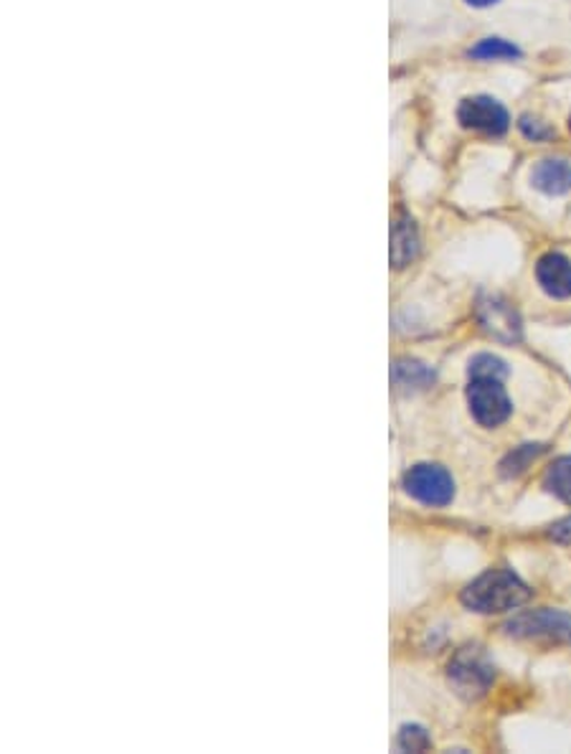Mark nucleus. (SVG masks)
Segmentation results:
<instances>
[{
  "mask_svg": "<svg viewBox=\"0 0 571 754\" xmlns=\"http://www.w3.org/2000/svg\"><path fill=\"white\" fill-rule=\"evenodd\" d=\"M529 597L531 589L525 587V581L508 569L485 571L462 589V605L480 615L515 610Z\"/></svg>",
  "mask_w": 571,
  "mask_h": 754,
  "instance_id": "1",
  "label": "nucleus"
},
{
  "mask_svg": "<svg viewBox=\"0 0 571 754\" xmlns=\"http://www.w3.org/2000/svg\"><path fill=\"white\" fill-rule=\"evenodd\" d=\"M447 678L452 688H455L462 698H470V702H473V698L485 696L488 688L493 686L495 668L480 648H462L457 650V656L450 660Z\"/></svg>",
  "mask_w": 571,
  "mask_h": 754,
  "instance_id": "2",
  "label": "nucleus"
},
{
  "mask_svg": "<svg viewBox=\"0 0 571 754\" xmlns=\"http://www.w3.org/2000/svg\"><path fill=\"white\" fill-rule=\"evenodd\" d=\"M505 635L511 638H523V640H554V643H567L571 645V615L564 610H549V607H541V610H523L519 615H513L511 620L503 625Z\"/></svg>",
  "mask_w": 571,
  "mask_h": 754,
  "instance_id": "3",
  "label": "nucleus"
},
{
  "mask_svg": "<svg viewBox=\"0 0 571 754\" xmlns=\"http://www.w3.org/2000/svg\"><path fill=\"white\" fill-rule=\"evenodd\" d=\"M406 493L424 506H447L455 498V480L444 468L430 466V462H420L404 476Z\"/></svg>",
  "mask_w": 571,
  "mask_h": 754,
  "instance_id": "4",
  "label": "nucleus"
},
{
  "mask_svg": "<svg viewBox=\"0 0 571 754\" xmlns=\"http://www.w3.org/2000/svg\"><path fill=\"white\" fill-rule=\"evenodd\" d=\"M470 414L478 424L498 427L511 417V399H508L501 379H470L467 386Z\"/></svg>",
  "mask_w": 571,
  "mask_h": 754,
  "instance_id": "5",
  "label": "nucleus"
},
{
  "mask_svg": "<svg viewBox=\"0 0 571 754\" xmlns=\"http://www.w3.org/2000/svg\"><path fill=\"white\" fill-rule=\"evenodd\" d=\"M478 323L491 339L501 343L521 341V315L515 307L503 297L485 295L478 300Z\"/></svg>",
  "mask_w": 571,
  "mask_h": 754,
  "instance_id": "6",
  "label": "nucleus"
},
{
  "mask_svg": "<svg viewBox=\"0 0 571 754\" xmlns=\"http://www.w3.org/2000/svg\"><path fill=\"white\" fill-rule=\"evenodd\" d=\"M457 120L462 127H467V130L488 135H503L508 130V125H511V117H508L505 107L498 102V99L485 95L462 99V105L457 107Z\"/></svg>",
  "mask_w": 571,
  "mask_h": 754,
  "instance_id": "7",
  "label": "nucleus"
},
{
  "mask_svg": "<svg viewBox=\"0 0 571 754\" xmlns=\"http://www.w3.org/2000/svg\"><path fill=\"white\" fill-rule=\"evenodd\" d=\"M536 280L543 293L557 300L571 297V262L559 252L543 254L536 265Z\"/></svg>",
  "mask_w": 571,
  "mask_h": 754,
  "instance_id": "8",
  "label": "nucleus"
},
{
  "mask_svg": "<svg viewBox=\"0 0 571 754\" xmlns=\"http://www.w3.org/2000/svg\"><path fill=\"white\" fill-rule=\"evenodd\" d=\"M531 184L547 196H564L571 190V166L559 158L541 160L531 170Z\"/></svg>",
  "mask_w": 571,
  "mask_h": 754,
  "instance_id": "9",
  "label": "nucleus"
},
{
  "mask_svg": "<svg viewBox=\"0 0 571 754\" xmlns=\"http://www.w3.org/2000/svg\"><path fill=\"white\" fill-rule=\"evenodd\" d=\"M416 252H420V234H416L412 216L402 212L392 224V265L398 270L406 267L416 257Z\"/></svg>",
  "mask_w": 571,
  "mask_h": 754,
  "instance_id": "10",
  "label": "nucleus"
},
{
  "mask_svg": "<svg viewBox=\"0 0 571 754\" xmlns=\"http://www.w3.org/2000/svg\"><path fill=\"white\" fill-rule=\"evenodd\" d=\"M392 381L398 392H424L434 384V371L422 361L402 359L392 366Z\"/></svg>",
  "mask_w": 571,
  "mask_h": 754,
  "instance_id": "11",
  "label": "nucleus"
},
{
  "mask_svg": "<svg viewBox=\"0 0 571 754\" xmlns=\"http://www.w3.org/2000/svg\"><path fill=\"white\" fill-rule=\"evenodd\" d=\"M543 488L557 496L561 503L571 506V456L554 460L543 476Z\"/></svg>",
  "mask_w": 571,
  "mask_h": 754,
  "instance_id": "12",
  "label": "nucleus"
},
{
  "mask_svg": "<svg viewBox=\"0 0 571 754\" xmlns=\"http://www.w3.org/2000/svg\"><path fill=\"white\" fill-rule=\"evenodd\" d=\"M470 57L483 59V61H498V59H519L521 49L513 47L505 39H483L478 47L470 49Z\"/></svg>",
  "mask_w": 571,
  "mask_h": 754,
  "instance_id": "13",
  "label": "nucleus"
},
{
  "mask_svg": "<svg viewBox=\"0 0 571 754\" xmlns=\"http://www.w3.org/2000/svg\"><path fill=\"white\" fill-rule=\"evenodd\" d=\"M467 376L470 379H501L503 381L508 376V366L501 359L493 356V353H478V356L470 359Z\"/></svg>",
  "mask_w": 571,
  "mask_h": 754,
  "instance_id": "14",
  "label": "nucleus"
},
{
  "mask_svg": "<svg viewBox=\"0 0 571 754\" xmlns=\"http://www.w3.org/2000/svg\"><path fill=\"white\" fill-rule=\"evenodd\" d=\"M543 452V444H523V448L519 450H513L511 456H508L503 462H501V472L505 478H515V476H521V472L531 466L533 460H536L539 456Z\"/></svg>",
  "mask_w": 571,
  "mask_h": 754,
  "instance_id": "15",
  "label": "nucleus"
},
{
  "mask_svg": "<svg viewBox=\"0 0 571 754\" xmlns=\"http://www.w3.org/2000/svg\"><path fill=\"white\" fill-rule=\"evenodd\" d=\"M398 747L404 752H424L430 747V734L424 732V726L416 724H406L398 732Z\"/></svg>",
  "mask_w": 571,
  "mask_h": 754,
  "instance_id": "16",
  "label": "nucleus"
},
{
  "mask_svg": "<svg viewBox=\"0 0 571 754\" xmlns=\"http://www.w3.org/2000/svg\"><path fill=\"white\" fill-rule=\"evenodd\" d=\"M519 127H521V133L525 135V138L533 140V143L554 138V130H551V127L547 123H541V120H536V117H531V115H523Z\"/></svg>",
  "mask_w": 571,
  "mask_h": 754,
  "instance_id": "17",
  "label": "nucleus"
},
{
  "mask_svg": "<svg viewBox=\"0 0 571 754\" xmlns=\"http://www.w3.org/2000/svg\"><path fill=\"white\" fill-rule=\"evenodd\" d=\"M551 539H554L557 544H571V516L564 521H559L551 526V531H549Z\"/></svg>",
  "mask_w": 571,
  "mask_h": 754,
  "instance_id": "18",
  "label": "nucleus"
},
{
  "mask_svg": "<svg viewBox=\"0 0 571 754\" xmlns=\"http://www.w3.org/2000/svg\"><path fill=\"white\" fill-rule=\"evenodd\" d=\"M470 6H475V8H488V6H493L498 3V0H467Z\"/></svg>",
  "mask_w": 571,
  "mask_h": 754,
  "instance_id": "19",
  "label": "nucleus"
},
{
  "mask_svg": "<svg viewBox=\"0 0 571 754\" xmlns=\"http://www.w3.org/2000/svg\"><path fill=\"white\" fill-rule=\"evenodd\" d=\"M569 125H571V117H569Z\"/></svg>",
  "mask_w": 571,
  "mask_h": 754,
  "instance_id": "20",
  "label": "nucleus"
}]
</instances>
